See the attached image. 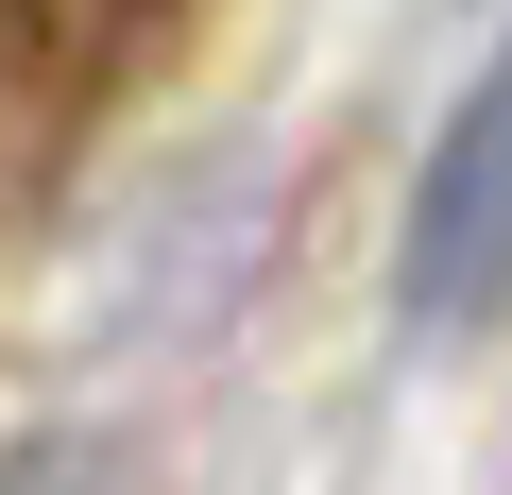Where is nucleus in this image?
I'll return each mask as SVG.
<instances>
[{
  "mask_svg": "<svg viewBox=\"0 0 512 495\" xmlns=\"http://www.w3.org/2000/svg\"><path fill=\"white\" fill-rule=\"evenodd\" d=\"M0 495H137V461H120V444H18Z\"/></svg>",
  "mask_w": 512,
  "mask_h": 495,
  "instance_id": "f03ea898",
  "label": "nucleus"
},
{
  "mask_svg": "<svg viewBox=\"0 0 512 495\" xmlns=\"http://www.w3.org/2000/svg\"><path fill=\"white\" fill-rule=\"evenodd\" d=\"M393 325H410V342L512 325V35H495V69L444 103V137H427V171H410V205H393Z\"/></svg>",
  "mask_w": 512,
  "mask_h": 495,
  "instance_id": "f257e3e1",
  "label": "nucleus"
}]
</instances>
